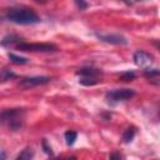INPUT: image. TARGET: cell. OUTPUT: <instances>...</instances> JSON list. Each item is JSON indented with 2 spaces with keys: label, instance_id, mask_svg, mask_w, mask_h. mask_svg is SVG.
Listing matches in <instances>:
<instances>
[{
  "label": "cell",
  "instance_id": "17",
  "mask_svg": "<svg viewBox=\"0 0 160 160\" xmlns=\"http://www.w3.org/2000/svg\"><path fill=\"white\" fill-rule=\"evenodd\" d=\"M42 149H44V151H45L48 155H52L51 146H49V145H48V141H46V140H42Z\"/></svg>",
  "mask_w": 160,
  "mask_h": 160
},
{
  "label": "cell",
  "instance_id": "20",
  "mask_svg": "<svg viewBox=\"0 0 160 160\" xmlns=\"http://www.w3.org/2000/svg\"><path fill=\"white\" fill-rule=\"evenodd\" d=\"M0 160H6V152L0 150Z\"/></svg>",
  "mask_w": 160,
  "mask_h": 160
},
{
  "label": "cell",
  "instance_id": "1",
  "mask_svg": "<svg viewBox=\"0 0 160 160\" xmlns=\"http://www.w3.org/2000/svg\"><path fill=\"white\" fill-rule=\"evenodd\" d=\"M5 18L18 25H32L40 22V16L34 9L26 6H14L6 10Z\"/></svg>",
  "mask_w": 160,
  "mask_h": 160
},
{
  "label": "cell",
  "instance_id": "14",
  "mask_svg": "<svg viewBox=\"0 0 160 160\" xmlns=\"http://www.w3.org/2000/svg\"><path fill=\"white\" fill-rule=\"evenodd\" d=\"M9 59L11 60V62L16 64V65H24V64H28L29 60L26 58H22V56H18L12 52H9Z\"/></svg>",
  "mask_w": 160,
  "mask_h": 160
},
{
  "label": "cell",
  "instance_id": "19",
  "mask_svg": "<svg viewBox=\"0 0 160 160\" xmlns=\"http://www.w3.org/2000/svg\"><path fill=\"white\" fill-rule=\"evenodd\" d=\"M75 4H76V6H79V8H80V10H84V9H86V8H88V4H86V2H84V1H76Z\"/></svg>",
  "mask_w": 160,
  "mask_h": 160
},
{
  "label": "cell",
  "instance_id": "15",
  "mask_svg": "<svg viewBox=\"0 0 160 160\" xmlns=\"http://www.w3.org/2000/svg\"><path fill=\"white\" fill-rule=\"evenodd\" d=\"M64 136H65L66 144H68L69 146H71V145H74V142H75V140H76V138H78V134H76V131H74V130H68Z\"/></svg>",
  "mask_w": 160,
  "mask_h": 160
},
{
  "label": "cell",
  "instance_id": "4",
  "mask_svg": "<svg viewBox=\"0 0 160 160\" xmlns=\"http://www.w3.org/2000/svg\"><path fill=\"white\" fill-rule=\"evenodd\" d=\"M20 51H32V52H55L58 51V48L52 44H45V42H26L20 41L16 46Z\"/></svg>",
  "mask_w": 160,
  "mask_h": 160
},
{
  "label": "cell",
  "instance_id": "6",
  "mask_svg": "<svg viewBox=\"0 0 160 160\" xmlns=\"http://www.w3.org/2000/svg\"><path fill=\"white\" fill-rule=\"evenodd\" d=\"M132 60L136 66H140L142 69H150V66L154 64V56L144 50H138L132 55Z\"/></svg>",
  "mask_w": 160,
  "mask_h": 160
},
{
  "label": "cell",
  "instance_id": "9",
  "mask_svg": "<svg viewBox=\"0 0 160 160\" xmlns=\"http://www.w3.org/2000/svg\"><path fill=\"white\" fill-rule=\"evenodd\" d=\"M144 76L152 84L159 85V78H160V71L159 69H145L144 70Z\"/></svg>",
  "mask_w": 160,
  "mask_h": 160
},
{
  "label": "cell",
  "instance_id": "16",
  "mask_svg": "<svg viewBox=\"0 0 160 160\" xmlns=\"http://www.w3.org/2000/svg\"><path fill=\"white\" fill-rule=\"evenodd\" d=\"M135 78H136V75H135L134 71H125V72H122V74L120 75V80H121V81H131V80H134Z\"/></svg>",
  "mask_w": 160,
  "mask_h": 160
},
{
  "label": "cell",
  "instance_id": "5",
  "mask_svg": "<svg viewBox=\"0 0 160 160\" xmlns=\"http://www.w3.org/2000/svg\"><path fill=\"white\" fill-rule=\"evenodd\" d=\"M134 96H135V91L132 89L125 88V89H114V90L108 91L105 95V99L110 104H118L120 101L130 100Z\"/></svg>",
  "mask_w": 160,
  "mask_h": 160
},
{
  "label": "cell",
  "instance_id": "13",
  "mask_svg": "<svg viewBox=\"0 0 160 160\" xmlns=\"http://www.w3.org/2000/svg\"><path fill=\"white\" fill-rule=\"evenodd\" d=\"M135 134H136V129H135L134 126L128 128V129L124 131V134H122V141H124V142H130V141L134 139Z\"/></svg>",
  "mask_w": 160,
  "mask_h": 160
},
{
  "label": "cell",
  "instance_id": "8",
  "mask_svg": "<svg viewBox=\"0 0 160 160\" xmlns=\"http://www.w3.org/2000/svg\"><path fill=\"white\" fill-rule=\"evenodd\" d=\"M96 38L108 44H114V45H126L128 40L126 38H124L120 34H101V32H96L95 34Z\"/></svg>",
  "mask_w": 160,
  "mask_h": 160
},
{
  "label": "cell",
  "instance_id": "2",
  "mask_svg": "<svg viewBox=\"0 0 160 160\" xmlns=\"http://www.w3.org/2000/svg\"><path fill=\"white\" fill-rule=\"evenodd\" d=\"M25 111L24 109H6L0 111V125L12 131H18L24 126Z\"/></svg>",
  "mask_w": 160,
  "mask_h": 160
},
{
  "label": "cell",
  "instance_id": "18",
  "mask_svg": "<svg viewBox=\"0 0 160 160\" xmlns=\"http://www.w3.org/2000/svg\"><path fill=\"white\" fill-rule=\"evenodd\" d=\"M109 160H121V155L119 151H112L109 156Z\"/></svg>",
  "mask_w": 160,
  "mask_h": 160
},
{
  "label": "cell",
  "instance_id": "12",
  "mask_svg": "<svg viewBox=\"0 0 160 160\" xmlns=\"http://www.w3.org/2000/svg\"><path fill=\"white\" fill-rule=\"evenodd\" d=\"M15 78H16V74L14 71H11L10 69H6L5 68V69L0 70V81L1 82H5L8 80H12Z\"/></svg>",
  "mask_w": 160,
  "mask_h": 160
},
{
  "label": "cell",
  "instance_id": "7",
  "mask_svg": "<svg viewBox=\"0 0 160 160\" xmlns=\"http://www.w3.org/2000/svg\"><path fill=\"white\" fill-rule=\"evenodd\" d=\"M50 78L49 76H31V78H24L20 80V86L24 89H29V88H34V86H39V85H45L48 82H50Z\"/></svg>",
  "mask_w": 160,
  "mask_h": 160
},
{
  "label": "cell",
  "instance_id": "10",
  "mask_svg": "<svg viewBox=\"0 0 160 160\" xmlns=\"http://www.w3.org/2000/svg\"><path fill=\"white\" fill-rule=\"evenodd\" d=\"M20 41H22V39H20L19 36H16V35H8V36H5L2 39L1 45L6 46V48H15Z\"/></svg>",
  "mask_w": 160,
  "mask_h": 160
},
{
  "label": "cell",
  "instance_id": "11",
  "mask_svg": "<svg viewBox=\"0 0 160 160\" xmlns=\"http://www.w3.org/2000/svg\"><path fill=\"white\" fill-rule=\"evenodd\" d=\"M35 152H34V149L30 148V146H26L25 149H22L20 151V154L16 156L15 160H32Z\"/></svg>",
  "mask_w": 160,
  "mask_h": 160
},
{
  "label": "cell",
  "instance_id": "3",
  "mask_svg": "<svg viewBox=\"0 0 160 160\" xmlns=\"http://www.w3.org/2000/svg\"><path fill=\"white\" fill-rule=\"evenodd\" d=\"M76 75L79 76V82L85 86H92L101 81V71L95 68H81L76 71Z\"/></svg>",
  "mask_w": 160,
  "mask_h": 160
}]
</instances>
